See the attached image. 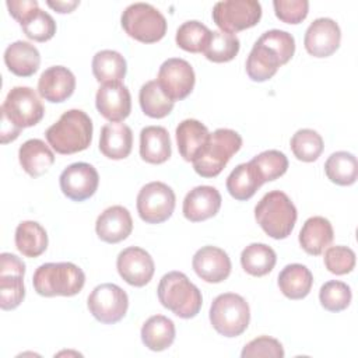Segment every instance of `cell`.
Listing matches in <instances>:
<instances>
[{"label":"cell","instance_id":"cell-1","mask_svg":"<svg viewBox=\"0 0 358 358\" xmlns=\"http://www.w3.org/2000/svg\"><path fill=\"white\" fill-rule=\"evenodd\" d=\"M295 52L294 36L282 29H270L255 42L248 59L246 73L250 80H270L280 66L288 63Z\"/></svg>","mask_w":358,"mask_h":358},{"label":"cell","instance_id":"cell-2","mask_svg":"<svg viewBox=\"0 0 358 358\" xmlns=\"http://www.w3.org/2000/svg\"><path fill=\"white\" fill-rule=\"evenodd\" d=\"M1 143L14 141L22 129L41 122L45 108L31 87H14L1 105Z\"/></svg>","mask_w":358,"mask_h":358},{"label":"cell","instance_id":"cell-3","mask_svg":"<svg viewBox=\"0 0 358 358\" xmlns=\"http://www.w3.org/2000/svg\"><path fill=\"white\" fill-rule=\"evenodd\" d=\"M49 145L59 154H76L90 147L92 120L81 109L66 110L56 123L45 131Z\"/></svg>","mask_w":358,"mask_h":358},{"label":"cell","instance_id":"cell-4","mask_svg":"<svg viewBox=\"0 0 358 358\" xmlns=\"http://www.w3.org/2000/svg\"><path fill=\"white\" fill-rule=\"evenodd\" d=\"M157 294L161 305L182 319L194 317L203 305L200 289L180 271L164 274Z\"/></svg>","mask_w":358,"mask_h":358},{"label":"cell","instance_id":"cell-5","mask_svg":"<svg viewBox=\"0 0 358 358\" xmlns=\"http://www.w3.org/2000/svg\"><path fill=\"white\" fill-rule=\"evenodd\" d=\"M296 207L281 190L266 193L255 207V218L273 239H285L296 222Z\"/></svg>","mask_w":358,"mask_h":358},{"label":"cell","instance_id":"cell-6","mask_svg":"<svg viewBox=\"0 0 358 358\" xmlns=\"http://www.w3.org/2000/svg\"><path fill=\"white\" fill-rule=\"evenodd\" d=\"M36 294L42 296H73L77 295L84 284V271L70 262L41 264L32 277Z\"/></svg>","mask_w":358,"mask_h":358},{"label":"cell","instance_id":"cell-7","mask_svg":"<svg viewBox=\"0 0 358 358\" xmlns=\"http://www.w3.org/2000/svg\"><path fill=\"white\" fill-rule=\"evenodd\" d=\"M241 147L242 137L238 131L231 129H217L210 133L204 150L192 162L193 169L203 178H215Z\"/></svg>","mask_w":358,"mask_h":358},{"label":"cell","instance_id":"cell-8","mask_svg":"<svg viewBox=\"0 0 358 358\" xmlns=\"http://www.w3.org/2000/svg\"><path fill=\"white\" fill-rule=\"evenodd\" d=\"M210 322L224 337H238L249 326L250 309L246 299L235 292L220 294L210 306Z\"/></svg>","mask_w":358,"mask_h":358},{"label":"cell","instance_id":"cell-9","mask_svg":"<svg viewBox=\"0 0 358 358\" xmlns=\"http://www.w3.org/2000/svg\"><path fill=\"white\" fill-rule=\"evenodd\" d=\"M124 32L143 43L161 41L166 34L164 14L148 3H133L124 8L120 18Z\"/></svg>","mask_w":358,"mask_h":358},{"label":"cell","instance_id":"cell-10","mask_svg":"<svg viewBox=\"0 0 358 358\" xmlns=\"http://www.w3.org/2000/svg\"><path fill=\"white\" fill-rule=\"evenodd\" d=\"M262 18L257 0H224L213 7V21L220 31L234 34L255 27Z\"/></svg>","mask_w":358,"mask_h":358},{"label":"cell","instance_id":"cell-11","mask_svg":"<svg viewBox=\"0 0 358 358\" xmlns=\"http://www.w3.org/2000/svg\"><path fill=\"white\" fill-rule=\"evenodd\" d=\"M176 204V196L172 187L164 182H150L144 185L137 194V213L147 224H161L166 221Z\"/></svg>","mask_w":358,"mask_h":358},{"label":"cell","instance_id":"cell-12","mask_svg":"<svg viewBox=\"0 0 358 358\" xmlns=\"http://www.w3.org/2000/svg\"><path fill=\"white\" fill-rule=\"evenodd\" d=\"M90 313L103 324L120 322L129 308V296L124 289L112 282L96 285L87 301Z\"/></svg>","mask_w":358,"mask_h":358},{"label":"cell","instance_id":"cell-13","mask_svg":"<svg viewBox=\"0 0 358 358\" xmlns=\"http://www.w3.org/2000/svg\"><path fill=\"white\" fill-rule=\"evenodd\" d=\"M25 263L13 253L0 255V308L11 310L20 306L25 296Z\"/></svg>","mask_w":358,"mask_h":358},{"label":"cell","instance_id":"cell-14","mask_svg":"<svg viewBox=\"0 0 358 358\" xmlns=\"http://www.w3.org/2000/svg\"><path fill=\"white\" fill-rule=\"evenodd\" d=\"M157 81L162 91L175 102L185 99L193 91L196 76L187 60L171 57L161 64Z\"/></svg>","mask_w":358,"mask_h":358},{"label":"cell","instance_id":"cell-15","mask_svg":"<svg viewBox=\"0 0 358 358\" xmlns=\"http://www.w3.org/2000/svg\"><path fill=\"white\" fill-rule=\"evenodd\" d=\"M60 189L73 201L90 199L98 189V171L88 162H74L63 169L59 178Z\"/></svg>","mask_w":358,"mask_h":358},{"label":"cell","instance_id":"cell-16","mask_svg":"<svg viewBox=\"0 0 358 358\" xmlns=\"http://www.w3.org/2000/svg\"><path fill=\"white\" fill-rule=\"evenodd\" d=\"M119 275L133 287H144L154 275L155 264L151 255L138 246L123 249L116 259Z\"/></svg>","mask_w":358,"mask_h":358},{"label":"cell","instance_id":"cell-17","mask_svg":"<svg viewBox=\"0 0 358 358\" xmlns=\"http://www.w3.org/2000/svg\"><path fill=\"white\" fill-rule=\"evenodd\" d=\"M341 31L338 24L327 17L316 18L308 27L303 45L309 55L313 57H329L340 46Z\"/></svg>","mask_w":358,"mask_h":358},{"label":"cell","instance_id":"cell-18","mask_svg":"<svg viewBox=\"0 0 358 358\" xmlns=\"http://www.w3.org/2000/svg\"><path fill=\"white\" fill-rule=\"evenodd\" d=\"M95 105L105 119L110 123H119L131 112L130 91L122 83L102 84L96 91Z\"/></svg>","mask_w":358,"mask_h":358},{"label":"cell","instance_id":"cell-19","mask_svg":"<svg viewBox=\"0 0 358 358\" xmlns=\"http://www.w3.org/2000/svg\"><path fill=\"white\" fill-rule=\"evenodd\" d=\"M194 273L206 282H221L231 274V259L228 253L217 246L200 248L192 260Z\"/></svg>","mask_w":358,"mask_h":358},{"label":"cell","instance_id":"cell-20","mask_svg":"<svg viewBox=\"0 0 358 358\" xmlns=\"http://www.w3.org/2000/svg\"><path fill=\"white\" fill-rule=\"evenodd\" d=\"M221 194L214 186H196L183 200L182 211L186 220L200 222L214 217L221 208Z\"/></svg>","mask_w":358,"mask_h":358},{"label":"cell","instance_id":"cell-21","mask_svg":"<svg viewBox=\"0 0 358 358\" xmlns=\"http://www.w3.org/2000/svg\"><path fill=\"white\" fill-rule=\"evenodd\" d=\"M133 231V220L130 211L123 206H110L103 210L95 222L98 238L106 243H117L124 241Z\"/></svg>","mask_w":358,"mask_h":358},{"label":"cell","instance_id":"cell-22","mask_svg":"<svg viewBox=\"0 0 358 358\" xmlns=\"http://www.w3.org/2000/svg\"><path fill=\"white\" fill-rule=\"evenodd\" d=\"M76 90V77L64 66H52L46 69L38 80L39 95L49 102H64Z\"/></svg>","mask_w":358,"mask_h":358},{"label":"cell","instance_id":"cell-23","mask_svg":"<svg viewBox=\"0 0 358 358\" xmlns=\"http://www.w3.org/2000/svg\"><path fill=\"white\" fill-rule=\"evenodd\" d=\"M175 136L180 157L185 161L193 162L204 150L210 131L200 120L185 119L178 124Z\"/></svg>","mask_w":358,"mask_h":358},{"label":"cell","instance_id":"cell-24","mask_svg":"<svg viewBox=\"0 0 358 358\" xmlns=\"http://www.w3.org/2000/svg\"><path fill=\"white\" fill-rule=\"evenodd\" d=\"M133 133L124 123H106L101 129L99 151L109 159H124L131 152Z\"/></svg>","mask_w":358,"mask_h":358},{"label":"cell","instance_id":"cell-25","mask_svg":"<svg viewBox=\"0 0 358 358\" xmlns=\"http://www.w3.org/2000/svg\"><path fill=\"white\" fill-rule=\"evenodd\" d=\"M334 231L330 221L322 215L310 217L299 232L301 248L312 256H319L333 242Z\"/></svg>","mask_w":358,"mask_h":358},{"label":"cell","instance_id":"cell-26","mask_svg":"<svg viewBox=\"0 0 358 358\" xmlns=\"http://www.w3.org/2000/svg\"><path fill=\"white\" fill-rule=\"evenodd\" d=\"M4 63L7 69L18 77H29L39 69V50L27 41H15L4 50Z\"/></svg>","mask_w":358,"mask_h":358},{"label":"cell","instance_id":"cell-27","mask_svg":"<svg viewBox=\"0 0 358 358\" xmlns=\"http://www.w3.org/2000/svg\"><path fill=\"white\" fill-rule=\"evenodd\" d=\"M172 154L169 133L162 126H147L140 131V157L148 164H162Z\"/></svg>","mask_w":358,"mask_h":358},{"label":"cell","instance_id":"cell-28","mask_svg":"<svg viewBox=\"0 0 358 358\" xmlns=\"http://www.w3.org/2000/svg\"><path fill=\"white\" fill-rule=\"evenodd\" d=\"M22 169L32 178L42 176L55 162V154L45 141L39 138L27 140L18 150Z\"/></svg>","mask_w":358,"mask_h":358},{"label":"cell","instance_id":"cell-29","mask_svg":"<svg viewBox=\"0 0 358 358\" xmlns=\"http://www.w3.org/2000/svg\"><path fill=\"white\" fill-rule=\"evenodd\" d=\"M313 285L310 270L299 263L287 264L278 274L280 291L289 299L305 298Z\"/></svg>","mask_w":358,"mask_h":358},{"label":"cell","instance_id":"cell-30","mask_svg":"<svg viewBox=\"0 0 358 358\" xmlns=\"http://www.w3.org/2000/svg\"><path fill=\"white\" fill-rule=\"evenodd\" d=\"M175 324L164 315H154L141 327V341L151 351H164L175 341Z\"/></svg>","mask_w":358,"mask_h":358},{"label":"cell","instance_id":"cell-31","mask_svg":"<svg viewBox=\"0 0 358 358\" xmlns=\"http://www.w3.org/2000/svg\"><path fill=\"white\" fill-rule=\"evenodd\" d=\"M262 185L263 180L250 161L235 166L227 178L228 193L239 201L249 200Z\"/></svg>","mask_w":358,"mask_h":358},{"label":"cell","instance_id":"cell-32","mask_svg":"<svg viewBox=\"0 0 358 358\" xmlns=\"http://www.w3.org/2000/svg\"><path fill=\"white\" fill-rule=\"evenodd\" d=\"M14 242L22 256L38 257L48 248V234L39 222L22 221L15 228Z\"/></svg>","mask_w":358,"mask_h":358},{"label":"cell","instance_id":"cell-33","mask_svg":"<svg viewBox=\"0 0 358 358\" xmlns=\"http://www.w3.org/2000/svg\"><path fill=\"white\" fill-rule=\"evenodd\" d=\"M126 60L116 50L103 49L96 52L92 57V74L98 83H122L126 76Z\"/></svg>","mask_w":358,"mask_h":358},{"label":"cell","instance_id":"cell-34","mask_svg":"<svg viewBox=\"0 0 358 358\" xmlns=\"http://www.w3.org/2000/svg\"><path fill=\"white\" fill-rule=\"evenodd\" d=\"M138 102L144 115L161 119L168 116L173 109V101L162 91L157 80H150L141 85L138 92Z\"/></svg>","mask_w":358,"mask_h":358},{"label":"cell","instance_id":"cell-35","mask_svg":"<svg viewBox=\"0 0 358 358\" xmlns=\"http://www.w3.org/2000/svg\"><path fill=\"white\" fill-rule=\"evenodd\" d=\"M277 262L275 252L266 243H250L241 253L242 268L255 277L268 274Z\"/></svg>","mask_w":358,"mask_h":358},{"label":"cell","instance_id":"cell-36","mask_svg":"<svg viewBox=\"0 0 358 358\" xmlns=\"http://www.w3.org/2000/svg\"><path fill=\"white\" fill-rule=\"evenodd\" d=\"M326 176L336 185L350 186L358 178V162L354 154L347 151L333 152L324 162Z\"/></svg>","mask_w":358,"mask_h":358},{"label":"cell","instance_id":"cell-37","mask_svg":"<svg viewBox=\"0 0 358 358\" xmlns=\"http://www.w3.org/2000/svg\"><path fill=\"white\" fill-rule=\"evenodd\" d=\"M18 22L27 38L36 42H46L56 34V22L53 17L39 7L32 8Z\"/></svg>","mask_w":358,"mask_h":358},{"label":"cell","instance_id":"cell-38","mask_svg":"<svg viewBox=\"0 0 358 358\" xmlns=\"http://www.w3.org/2000/svg\"><path fill=\"white\" fill-rule=\"evenodd\" d=\"M241 48L236 35L224 31H211L210 41L203 50L206 59L214 63H227L232 60Z\"/></svg>","mask_w":358,"mask_h":358},{"label":"cell","instance_id":"cell-39","mask_svg":"<svg viewBox=\"0 0 358 358\" xmlns=\"http://www.w3.org/2000/svg\"><path fill=\"white\" fill-rule=\"evenodd\" d=\"M211 36V31L200 21L190 20L183 22L176 31V45L190 53H203Z\"/></svg>","mask_w":358,"mask_h":358},{"label":"cell","instance_id":"cell-40","mask_svg":"<svg viewBox=\"0 0 358 358\" xmlns=\"http://www.w3.org/2000/svg\"><path fill=\"white\" fill-rule=\"evenodd\" d=\"M324 144L322 136L312 129H299L291 137V150L294 155L303 162L316 161L323 152Z\"/></svg>","mask_w":358,"mask_h":358},{"label":"cell","instance_id":"cell-41","mask_svg":"<svg viewBox=\"0 0 358 358\" xmlns=\"http://www.w3.org/2000/svg\"><path fill=\"white\" fill-rule=\"evenodd\" d=\"M263 183L275 180L288 169V158L278 150H267L250 159Z\"/></svg>","mask_w":358,"mask_h":358},{"label":"cell","instance_id":"cell-42","mask_svg":"<svg viewBox=\"0 0 358 358\" xmlns=\"http://www.w3.org/2000/svg\"><path fill=\"white\" fill-rule=\"evenodd\" d=\"M352 294L350 285L343 281L330 280L320 287L319 301L320 305L329 312H341L351 302Z\"/></svg>","mask_w":358,"mask_h":358},{"label":"cell","instance_id":"cell-43","mask_svg":"<svg viewBox=\"0 0 358 358\" xmlns=\"http://www.w3.org/2000/svg\"><path fill=\"white\" fill-rule=\"evenodd\" d=\"M323 260H324L326 268L336 275H343V274L351 273L352 268L355 267L354 250L351 248L343 246V245L326 248Z\"/></svg>","mask_w":358,"mask_h":358},{"label":"cell","instance_id":"cell-44","mask_svg":"<svg viewBox=\"0 0 358 358\" xmlns=\"http://www.w3.org/2000/svg\"><path fill=\"white\" fill-rule=\"evenodd\" d=\"M242 358H252V357H271V358H282L284 348L277 338L268 336H260L249 341L242 352Z\"/></svg>","mask_w":358,"mask_h":358},{"label":"cell","instance_id":"cell-45","mask_svg":"<svg viewBox=\"0 0 358 358\" xmlns=\"http://www.w3.org/2000/svg\"><path fill=\"white\" fill-rule=\"evenodd\" d=\"M274 13L278 20L287 24L302 22L309 11L308 0H274Z\"/></svg>","mask_w":358,"mask_h":358},{"label":"cell","instance_id":"cell-46","mask_svg":"<svg viewBox=\"0 0 358 358\" xmlns=\"http://www.w3.org/2000/svg\"><path fill=\"white\" fill-rule=\"evenodd\" d=\"M10 14L13 18L20 21L27 13H29L32 8L39 7L36 0H7L6 3Z\"/></svg>","mask_w":358,"mask_h":358},{"label":"cell","instance_id":"cell-47","mask_svg":"<svg viewBox=\"0 0 358 358\" xmlns=\"http://www.w3.org/2000/svg\"><path fill=\"white\" fill-rule=\"evenodd\" d=\"M46 3H48L49 7H52L53 10H56L57 13H62V14L71 13L80 4L78 0H67V1H62V0L52 1V0H48Z\"/></svg>","mask_w":358,"mask_h":358}]
</instances>
